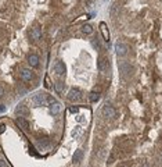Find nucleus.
Returning <instances> with one entry per match:
<instances>
[{"mask_svg":"<svg viewBox=\"0 0 162 167\" xmlns=\"http://www.w3.org/2000/svg\"><path fill=\"white\" fill-rule=\"evenodd\" d=\"M100 29H101V33H103V38H104V40H109V31H108L107 28V24L105 22H101L100 24Z\"/></svg>","mask_w":162,"mask_h":167,"instance_id":"nucleus-11","label":"nucleus"},{"mask_svg":"<svg viewBox=\"0 0 162 167\" xmlns=\"http://www.w3.org/2000/svg\"><path fill=\"white\" fill-rule=\"evenodd\" d=\"M68 100H71V102H76V100H79L80 97H82V92H80V89H78V88H72L70 92H68Z\"/></svg>","mask_w":162,"mask_h":167,"instance_id":"nucleus-2","label":"nucleus"},{"mask_svg":"<svg viewBox=\"0 0 162 167\" xmlns=\"http://www.w3.org/2000/svg\"><path fill=\"white\" fill-rule=\"evenodd\" d=\"M78 110H79L78 107H71V109H70L71 113H78Z\"/></svg>","mask_w":162,"mask_h":167,"instance_id":"nucleus-23","label":"nucleus"},{"mask_svg":"<svg viewBox=\"0 0 162 167\" xmlns=\"http://www.w3.org/2000/svg\"><path fill=\"white\" fill-rule=\"evenodd\" d=\"M32 104L35 107H40V106H47L49 104V95L45 92H39L32 97Z\"/></svg>","mask_w":162,"mask_h":167,"instance_id":"nucleus-1","label":"nucleus"},{"mask_svg":"<svg viewBox=\"0 0 162 167\" xmlns=\"http://www.w3.org/2000/svg\"><path fill=\"white\" fill-rule=\"evenodd\" d=\"M42 139H43V138H42ZM42 139H39V145H40V146H49V141H42Z\"/></svg>","mask_w":162,"mask_h":167,"instance_id":"nucleus-19","label":"nucleus"},{"mask_svg":"<svg viewBox=\"0 0 162 167\" xmlns=\"http://www.w3.org/2000/svg\"><path fill=\"white\" fill-rule=\"evenodd\" d=\"M46 87H47V88L50 87V84H49V78H47V77H46Z\"/></svg>","mask_w":162,"mask_h":167,"instance_id":"nucleus-25","label":"nucleus"},{"mask_svg":"<svg viewBox=\"0 0 162 167\" xmlns=\"http://www.w3.org/2000/svg\"><path fill=\"white\" fill-rule=\"evenodd\" d=\"M0 167H7V164H6V162L0 160Z\"/></svg>","mask_w":162,"mask_h":167,"instance_id":"nucleus-24","label":"nucleus"},{"mask_svg":"<svg viewBox=\"0 0 162 167\" xmlns=\"http://www.w3.org/2000/svg\"><path fill=\"white\" fill-rule=\"evenodd\" d=\"M6 111V106L4 104H0V113H4Z\"/></svg>","mask_w":162,"mask_h":167,"instance_id":"nucleus-21","label":"nucleus"},{"mask_svg":"<svg viewBox=\"0 0 162 167\" xmlns=\"http://www.w3.org/2000/svg\"><path fill=\"white\" fill-rule=\"evenodd\" d=\"M143 167H150V166H148L147 163H144V164H143Z\"/></svg>","mask_w":162,"mask_h":167,"instance_id":"nucleus-26","label":"nucleus"},{"mask_svg":"<svg viewBox=\"0 0 162 167\" xmlns=\"http://www.w3.org/2000/svg\"><path fill=\"white\" fill-rule=\"evenodd\" d=\"M115 52L118 56H125L128 53V46L125 45V43H121V42H118L115 45Z\"/></svg>","mask_w":162,"mask_h":167,"instance_id":"nucleus-5","label":"nucleus"},{"mask_svg":"<svg viewBox=\"0 0 162 167\" xmlns=\"http://www.w3.org/2000/svg\"><path fill=\"white\" fill-rule=\"evenodd\" d=\"M54 88H55V91H57L58 93H62V91H64V84H62L61 81H58V82L54 84Z\"/></svg>","mask_w":162,"mask_h":167,"instance_id":"nucleus-16","label":"nucleus"},{"mask_svg":"<svg viewBox=\"0 0 162 167\" xmlns=\"http://www.w3.org/2000/svg\"><path fill=\"white\" fill-rule=\"evenodd\" d=\"M4 95V88H3V85H0V97Z\"/></svg>","mask_w":162,"mask_h":167,"instance_id":"nucleus-22","label":"nucleus"},{"mask_svg":"<svg viewBox=\"0 0 162 167\" xmlns=\"http://www.w3.org/2000/svg\"><path fill=\"white\" fill-rule=\"evenodd\" d=\"M97 67H99V71L100 72H105L108 68V61L105 57H100L99 61H97Z\"/></svg>","mask_w":162,"mask_h":167,"instance_id":"nucleus-6","label":"nucleus"},{"mask_svg":"<svg viewBox=\"0 0 162 167\" xmlns=\"http://www.w3.org/2000/svg\"><path fill=\"white\" fill-rule=\"evenodd\" d=\"M28 63L31 64L32 67H38L39 65V57L36 55H29L28 56Z\"/></svg>","mask_w":162,"mask_h":167,"instance_id":"nucleus-13","label":"nucleus"},{"mask_svg":"<svg viewBox=\"0 0 162 167\" xmlns=\"http://www.w3.org/2000/svg\"><path fill=\"white\" fill-rule=\"evenodd\" d=\"M16 123L18 124V127H21L22 130H29V123L24 119L22 116H21V117H18V119L16 120Z\"/></svg>","mask_w":162,"mask_h":167,"instance_id":"nucleus-10","label":"nucleus"},{"mask_svg":"<svg viewBox=\"0 0 162 167\" xmlns=\"http://www.w3.org/2000/svg\"><path fill=\"white\" fill-rule=\"evenodd\" d=\"M16 111L18 113V114H20V113H22V114H26V113H28V109H26L24 104H18V107L16 109Z\"/></svg>","mask_w":162,"mask_h":167,"instance_id":"nucleus-18","label":"nucleus"},{"mask_svg":"<svg viewBox=\"0 0 162 167\" xmlns=\"http://www.w3.org/2000/svg\"><path fill=\"white\" fill-rule=\"evenodd\" d=\"M99 97H100V95H99L96 91L90 92V95H89V99H90L92 102H97V100H99Z\"/></svg>","mask_w":162,"mask_h":167,"instance_id":"nucleus-17","label":"nucleus"},{"mask_svg":"<svg viewBox=\"0 0 162 167\" xmlns=\"http://www.w3.org/2000/svg\"><path fill=\"white\" fill-rule=\"evenodd\" d=\"M119 70H121V72L124 74V75H130V72H132V65L129 63H126V61H124V63H121L119 64Z\"/></svg>","mask_w":162,"mask_h":167,"instance_id":"nucleus-7","label":"nucleus"},{"mask_svg":"<svg viewBox=\"0 0 162 167\" xmlns=\"http://www.w3.org/2000/svg\"><path fill=\"white\" fill-rule=\"evenodd\" d=\"M65 71H67L65 64L62 63V61H57L55 65H54V72H55V74H58V75H64Z\"/></svg>","mask_w":162,"mask_h":167,"instance_id":"nucleus-8","label":"nucleus"},{"mask_svg":"<svg viewBox=\"0 0 162 167\" xmlns=\"http://www.w3.org/2000/svg\"><path fill=\"white\" fill-rule=\"evenodd\" d=\"M49 107H50V113H51L53 116L58 114V113H60V109H61V107H60V103H58L57 100H54L53 103H50Z\"/></svg>","mask_w":162,"mask_h":167,"instance_id":"nucleus-12","label":"nucleus"},{"mask_svg":"<svg viewBox=\"0 0 162 167\" xmlns=\"http://www.w3.org/2000/svg\"><path fill=\"white\" fill-rule=\"evenodd\" d=\"M82 32L83 33H87V35H90L93 32V27L92 25H89V24H85L83 27H82Z\"/></svg>","mask_w":162,"mask_h":167,"instance_id":"nucleus-15","label":"nucleus"},{"mask_svg":"<svg viewBox=\"0 0 162 167\" xmlns=\"http://www.w3.org/2000/svg\"><path fill=\"white\" fill-rule=\"evenodd\" d=\"M115 109L111 106V104H105L104 107H103V116L105 117V119H114L115 117Z\"/></svg>","mask_w":162,"mask_h":167,"instance_id":"nucleus-3","label":"nucleus"},{"mask_svg":"<svg viewBox=\"0 0 162 167\" xmlns=\"http://www.w3.org/2000/svg\"><path fill=\"white\" fill-rule=\"evenodd\" d=\"M28 35H29L31 40H39L42 38V31H40V28H38V27H33V28L29 29Z\"/></svg>","mask_w":162,"mask_h":167,"instance_id":"nucleus-4","label":"nucleus"},{"mask_svg":"<svg viewBox=\"0 0 162 167\" xmlns=\"http://www.w3.org/2000/svg\"><path fill=\"white\" fill-rule=\"evenodd\" d=\"M6 131V125L4 124H0V134H3Z\"/></svg>","mask_w":162,"mask_h":167,"instance_id":"nucleus-20","label":"nucleus"},{"mask_svg":"<svg viewBox=\"0 0 162 167\" xmlns=\"http://www.w3.org/2000/svg\"><path fill=\"white\" fill-rule=\"evenodd\" d=\"M32 71L31 70H28V68H22L21 70V80L25 81V82H29L32 80Z\"/></svg>","mask_w":162,"mask_h":167,"instance_id":"nucleus-9","label":"nucleus"},{"mask_svg":"<svg viewBox=\"0 0 162 167\" xmlns=\"http://www.w3.org/2000/svg\"><path fill=\"white\" fill-rule=\"evenodd\" d=\"M82 157H83V152L80 151V149H78L75 153H74V157H72V162L75 163V164H78L80 160H82Z\"/></svg>","mask_w":162,"mask_h":167,"instance_id":"nucleus-14","label":"nucleus"}]
</instances>
